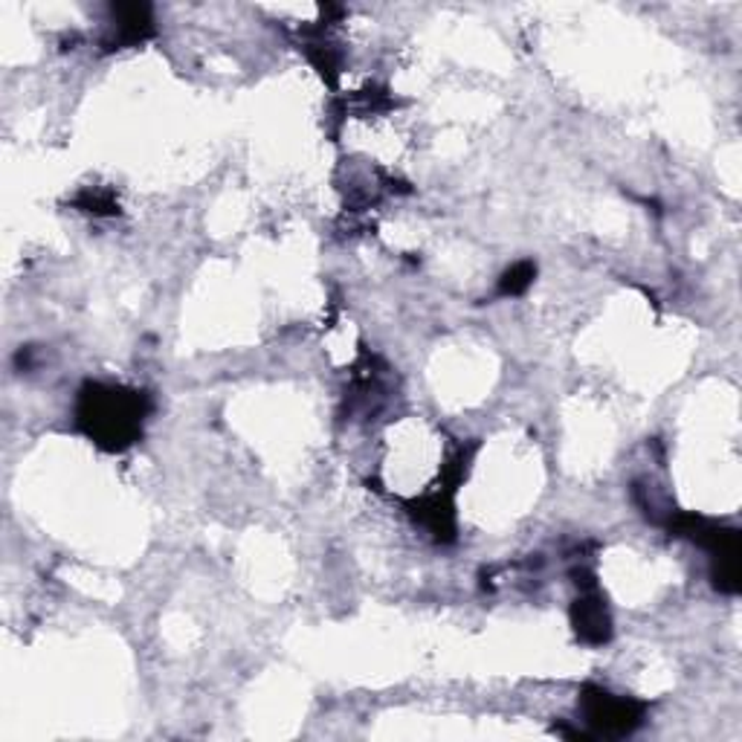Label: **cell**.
Listing matches in <instances>:
<instances>
[{
  "label": "cell",
  "instance_id": "cell-1",
  "mask_svg": "<svg viewBox=\"0 0 742 742\" xmlns=\"http://www.w3.org/2000/svg\"><path fill=\"white\" fill-rule=\"evenodd\" d=\"M79 427L105 450H125L142 432L149 401L142 392L125 386L88 383L79 395Z\"/></svg>",
  "mask_w": 742,
  "mask_h": 742
},
{
  "label": "cell",
  "instance_id": "cell-4",
  "mask_svg": "<svg viewBox=\"0 0 742 742\" xmlns=\"http://www.w3.org/2000/svg\"><path fill=\"white\" fill-rule=\"evenodd\" d=\"M146 35H151V9L134 3V7H114V35L107 47L119 50L125 44L142 42Z\"/></svg>",
  "mask_w": 742,
  "mask_h": 742
},
{
  "label": "cell",
  "instance_id": "cell-5",
  "mask_svg": "<svg viewBox=\"0 0 742 742\" xmlns=\"http://www.w3.org/2000/svg\"><path fill=\"white\" fill-rule=\"evenodd\" d=\"M534 276H536V267L531 265V262H522V265L511 267V270L505 273L502 281H499V293H502V297H520V293L529 290Z\"/></svg>",
  "mask_w": 742,
  "mask_h": 742
},
{
  "label": "cell",
  "instance_id": "cell-2",
  "mask_svg": "<svg viewBox=\"0 0 742 742\" xmlns=\"http://www.w3.org/2000/svg\"><path fill=\"white\" fill-rule=\"evenodd\" d=\"M586 726L598 737H627L633 734L644 719V705L627 696H615L601 687H586L580 696Z\"/></svg>",
  "mask_w": 742,
  "mask_h": 742
},
{
  "label": "cell",
  "instance_id": "cell-3",
  "mask_svg": "<svg viewBox=\"0 0 742 742\" xmlns=\"http://www.w3.org/2000/svg\"><path fill=\"white\" fill-rule=\"evenodd\" d=\"M571 624L578 629V636L589 644L610 641L612 636V621L606 615V606L598 594H586L575 603L571 610Z\"/></svg>",
  "mask_w": 742,
  "mask_h": 742
}]
</instances>
